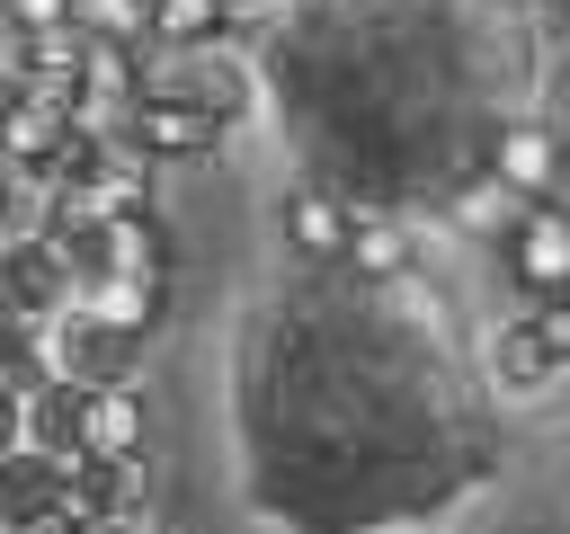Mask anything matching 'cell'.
<instances>
[{
  "label": "cell",
  "instance_id": "3957f363",
  "mask_svg": "<svg viewBox=\"0 0 570 534\" xmlns=\"http://www.w3.org/2000/svg\"><path fill=\"white\" fill-rule=\"evenodd\" d=\"M80 454L98 463H134L142 454V392L116 374V383H80Z\"/></svg>",
  "mask_w": 570,
  "mask_h": 534
},
{
  "label": "cell",
  "instance_id": "52a82bcc",
  "mask_svg": "<svg viewBox=\"0 0 570 534\" xmlns=\"http://www.w3.org/2000/svg\"><path fill=\"white\" fill-rule=\"evenodd\" d=\"M53 490H62V454H45V445H9L0 454V516L9 525H27L36 507H53Z\"/></svg>",
  "mask_w": 570,
  "mask_h": 534
},
{
  "label": "cell",
  "instance_id": "6da1fadb",
  "mask_svg": "<svg viewBox=\"0 0 570 534\" xmlns=\"http://www.w3.org/2000/svg\"><path fill=\"white\" fill-rule=\"evenodd\" d=\"M125 142H134L142 160H205V151L223 142V125H214L196 98H178V89H142V98L125 107Z\"/></svg>",
  "mask_w": 570,
  "mask_h": 534
},
{
  "label": "cell",
  "instance_id": "8fae6325",
  "mask_svg": "<svg viewBox=\"0 0 570 534\" xmlns=\"http://www.w3.org/2000/svg\"><path fill=\"white\" fill-rule=\"evenodd\" d=\"M142 36L151 44H214L223 36V0H142Z\"/></svg>",
  "mask_w": 570,
  "mask_h": 534
},
{
  "label": "cell",
  "instance_id": "8992f818",
  "mask_svg": "<svg viewBox=\"0 0 570 534\" xmlns=\"http://www.w3.org/2000/svg\"><path fill=\"white\" fill-rule=\"evenodd\" d=\"M481 365H490V383H508V392H543V383L561 374V347H552L534 320H508V329L490 338V356H481Z\"/></svg>",
  "mask_w": 570,
  "mask_h": 534
},
{
  "label": "cell",
  "instance_id": "4fadbf2b",
  "mask_svg": "<svg viewBox=\"0 0 570 534\" xmlns=\"http://www.w3.org/2000/svg\"><path fill=\"white\" fill-rule=\"evenodd\" d=\"M71 27L107 44H142V0H71Z\"/></svg>",
  "mask_w": 570,
  "mask_h": 534
},
{
  "label": "cell",
  "instance_id": "7c38bea8",
  "mask_svg": "<svg viewBox=\"0 0 570 534\" xmlns=\"http://www.w3.org/2000/svg\"><path fill=\"white\" fill-rule=\"evenodd\" d=\"M356 276H401L410 267V231L401 222H347V249H338Z\"/></svg>",
  "mask_w": 570,
  "mask_h": 534
},
{
  "label": "cell",
  "instance_id": "9a60e30c",
  "mask_svg": "<svg viewBox=\"0 0 570 534\" xmlns=\"http://www.w3.org/2000/svg\"><path fill=\"white\" fill-rule=\"evenodd\" d=\"M9 445H18V392L0 383V454H9Z\"/></svg>",
  "mask_w": 570,
  "mask_h": 534
},
{
  "label": "cell",
  "instance_id": "277c9868",
  "mask_svg": "<svg viewBox=\"0 0 570 534\" xmlns=\"http://www.w3.org/2000/svg\"><path fill=\"white\" fill-rule=\"evenodd\" d=\"M0 294L27 312H62L71 303V258L36 231V240H0Z\"/></svg>",
  "mask_w": 570,
  "mask_h": 534
},
{
  "label": "cell",
  "instance_id": "7a4b0ae2",
  "mask_svg": "<svg viewBox=\"0 0 570 534\" xmlns=\"http://www.w3.org/2000/svg\"><path fill=\"white\" fill-rule=\"evenodd\" d=\"M499 240H508V267H517V285H525L534 303L570 285V231H561L552 196H525V214H517V222H508Z\"/></svg>",
  "mask_w": 570,
  "mask_h": 534
},
{
  "label": "cell",
  "instance_id": "30bf717a",
  "mask_svg": "<svg viewBox=\"0 0 570 534\" xmlns=\"http://www.w3.org/2000/svg\"><path fill=\"white\" fill-rule=\"evenodd\" d=\"M490 178H508L517 196H543V187H552V134H543V125H499Z\"/></svg>",
  "mask_w": 570,
  "mask_h": 534
},
{
  "label": "cell",
  "instance_id": "ba28073f",
  "mask_svg": "<svg viewBox=\"0 0 570 534\" xmlns=\"http://www.w3.org/2000/svg\"><path fill=\"white\" fill-rule=\"evenodd\" d=\"M445 214H454V231H472V240H499V231L525 214V196H517L508 178H490V169H481V178H463V187L445 196Z\"/></svg>",
  "mask_w": 570,
  "mask_h": 534
},
{
  "label": "cell",
  "instance_id": "5b68a950",
  "mask_svg": "<svg viewBox=\"0 0 570 534\" xmlns=\"http://www.w3.org/2000/svg\"><path fill=\"white\" fill-rule=\"evenodd\" d=\"M347 222H356V205L330 196V187H294V196H285V240H294L303 258H338V249H347Z\"/></svg>",
  "mask_w": 570,
  "mask_h": 534
},
{
  "label": "cell",
  "instance_id": "e0dca14e",
  "mask_svg": "<svg viewBox=\"0 0 570 534\" xmlns=\"http://www.w3.org/2000/svg\"><path fill=\"white\" fill-rule=\"evenodd\" d=\"M0 534H18V525H9V516H0Z\"/></svg>",
  "mask_w": 570,
  "mask_h": 534
},
{
  "label": "cell",
  "instance_id": "2e32d148",
  "mask_svg": "<svg viewBox=\"0 0 570 534\" xmlns=\"http://www.w3.org/2000/svg\"><path fill=\"white\" fill-rule=\"evenodd\" d=\"M9 205H18V196H9V169H0V240H9Z\"/></svg>",
  "mask_w": 570,
  "mask_h": 534
},
{
  "label": "cell",
  "instance_id": "5bb4252c",
  "mask_svg": "<svg viewBox=\"0 0 570 534\" xmlns=\"http://www.w3.org/2000/svg\"><path fill=\"white\" fill-rule=\"evenodd\" d=\"M0 18L18 36H36V27H71V0H0Z\"/></svg>",
  "mask_w": 570,
  "mask_h": 534
},
{
  "label": "cell",
  "instance_id": "9c48e42d",
  "mask_svg": "<svg viewBox=\"0 0 570 534\" xmlns=\"http://www.w3.org/2000/svg\"><path fill=\"white\" fill-rule=\"evenodd\" d=\"M45 320H53V312H27V303L0 294V383H9V392L45 383Z\"/></svg>",
  "mask_w": 570,
  "mask_h": 534
}]
</instances>
